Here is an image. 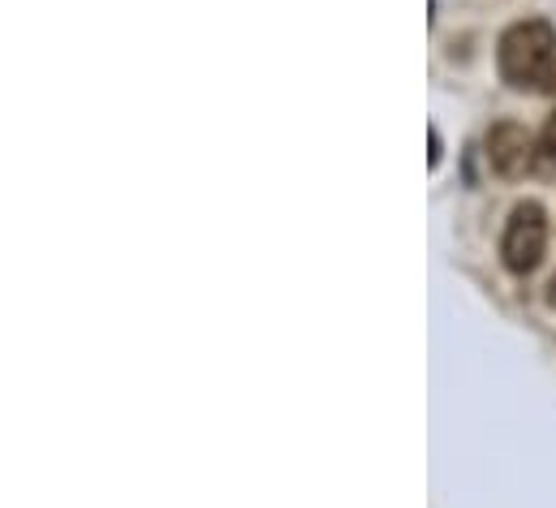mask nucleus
I'll use <instances>...</instances> for the list:
<instances>
[{
  "mask_svg": "<svg viewBox=\"0 0 556 508\" xmlns=\"http://www.w3.org/2000/svg\"><path fill=\"white\" fill-rule=\"evenodd\" d=\"M556 61V30L548 22H518L505 30L501 39V74L509 87L527 91V87H540L548 78Z\"/></svg>",
  "mask_w": 556,
  "mask_h": 508,
  "instance_id": "1",
  "label": "nucleus"
},
{
  "mask_svg": "<svg viewBox=\"0 0 556 508\" xmlns=\"http://www.w3.org/2000/svg\"><path fill=\"white\" fill-rule=\"evenodd\" d=\"M544 246H548V212L540 203H518L509 225H505V242H501L505 267L518 276L535 271L544 258Z\"/></svg>",
  "mask_w": 556,
  "mask_h": 508,
  "instance_id": "2",
  "label": "nucleus"
},
{
  "mask_svg": "<svg viewBox=\"0 0 556 508\" xmlns=\"http://www.w3.org/2000/svg\"><path fill=\"white\" fill-rule=\"evenodd\" d=\"M488 160L501 177H518L531 164V138L518 122H496L488 129Z\"/></svg>",
  "mask_w": 556,
  "mask_h": 508,
  "instance_id": "3",
  "label": "nucleus"
},
{
  "mask_svg": "<svg viewBox=\"0 0 556 508\" xmlns=\"http://www.w3.org/2000/svg\"><path fill=\"white\" fill-rule=\"evenodd\" d=\"M540 147H544V155L556 160V113L548 117V126H544V138H540Z\"/></svg>",
  "mask_w": 556,
  "mask_h": 508,
  "instance_id": "4",
  "label": "nucleus"
},
{
  "mask_svg": "<svg viewBox=\"0 0 556 508\" xmlns=\"http://www.w3.org/2000/svg\"><path fill=\"white\" fill-rule=\"evenodd\" d=\"M427 142H431V155H427V160H431V168H435V164H440V134L427 129Z\"/></svg>",
  "mask_w": 556,
  "mask_h": 508,
  "instance_id": "5",
  "label": "nucleus"
},
{
  "mask_svg": "<svg viewBox=\"0 0 556 508\" xmlns=\"http://www.w3.org/2000/svg\"><path fill=\"white\" fill-rule=\"evenodd\" d=\"M544 87H548V91L556 96V61H553V69H548V78H544Z\"/></svg>",
  "mask_w": 556,
  "mask_h": 508,
  "instance_id": "6",
  "label": "nucleus"
},
{
  "mask_svg": "<svg viewBox=\"0 0 556 508\" xmlns=\"http://www.w3.org/2000/svg\"><path fill=\"white\" fill-rule=\"evenodd\" d=\"M548 302H553V306H556V280H553V293H548Z\"/></svg>",
  "mask_w": 556,
  "mask_h": 508,
  "instance_id": "7",
  "label": "nucleus"
}]
</instances>
